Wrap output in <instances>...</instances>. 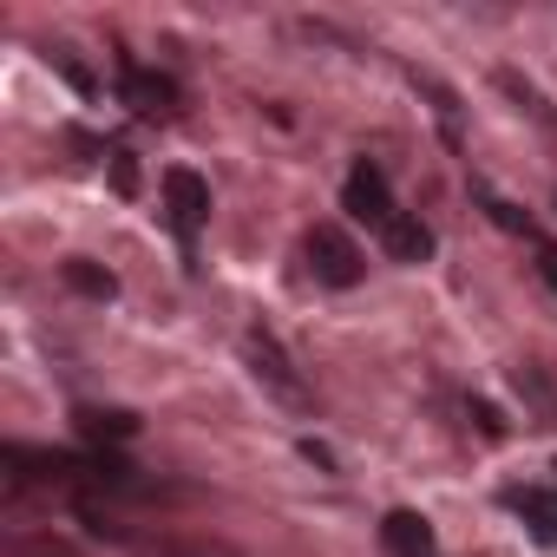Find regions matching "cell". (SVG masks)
<instances>
[{
  "label": "cell",
  "mask_w": 557,
  "mask_h": 557,
  "mask_svg": "<svg viewBox=\"0 0 557 557\" xmlns=\"http://www.w3.org/2000/svg\"><path fill=\"white\" fill-rule=\"evenodd\" d=\"M243 361H249V374H256V387H262L269 400H283L289 413H309V407H315V394H309V381L296 374V361L283 355V342H275V335H243Z\"/></svg>",
  "instance_id": "obj_1"
},
{
  "label": "cell",
  "mask_w": 557,
  "mask_h": 557,
  "mask_svg": "<svg viewBox=\"0 0 557 557\" xmlns=\"http://www.w3.org/2000/svg\"><path fill=\"white\" fill-rule=\"evenodd\" d=\"M302 249H309V275H315V283H329V289H355L361 269H368V256H361L335 223H315Z\"/></svg>",
  "instance_id": "obj_2"
},
{
  "label": "cell",
  "mask_w": 557,
  "mask_h": 557,
  "mask_svg": "<svg viewBox=\"0 0 557 557\" xmlns=\"http://www.w3.org/2000/svg\"><path fill=\"white\" fill-rule=\"evenodd\" d=\"M342 203H348V216H355V223H368V230H381V236L400 223V210H394V190H387L381 164H355V171H348Z\"/></svg>",
  "instance_id": "obj_3"
},
{
  "label": "cell",
  "mask_w": 557,
  "mask_h": 557,
  "mask_svg": "<svg viewBox=\"0 0 557 557\" xmlns=\"http://www.w3.org/2000/svg\"><path fill=\"white\" fill-rule=\"evenodd\" d=\"M164 203H171V223H177V236H197L203 230V216H210V184L197 177V171H164Z\"/></svg>",
  "instance_id": "obj_4"
},
{
  "label": "cell",
  "mask_w": 557,
  "mask_h": 557,
  "mask_svg": "<svg viewBox=\"0 0 557 557\" xmlns=\"http://www.w3.org/2000/svg\"><path fill=\"white\" fill-rule=\"evenodd\" d=\"M177 79L171 73H145V66H125V106L145 112V119H171L177 112Z\"/></svg>",
  "instance_id": "obj_5"
},
{
  "label": "cell",
  "mask_w": 557,
  "mask_h": 557,
  "mask_svg": "<svg viewBox=\"0 0 557 557\" xmlns=\"http://www.w3.org/2000/svg\"><path fill=\"white\" fill-rule=\"evenodd\" d=\"M381 537H387L394 557H433V524L420 511H387L381 518Z\"/></svg>",
  "instance_id": "obj_6"
},
{
  "label": "cell",
  "mask_w": 557,
  "mask_h": 557,
  "mask_svg": "<svg viewBox=\"0 0 557 557\" xmlns=\"http://www.w3.org/2000/svg\"><path fill=\"white\" fill-rule=\"evenodd\" d=\"M511 381H518V394H524V407H531V413H537L544 426H557V381H550V374H544L537 361H524V368H518Z\"/></svg>",
  "instance_id": "obj_7"
},
{
  "label": "cell",
  "mask_w": 557,
  "mask_h": 557,
  "mask_svg": "<svg viewBox=\"0 0 557 557\" xmlns=\"http://www.w3.org/2000/svg\"><path fill=\"white\" fill-rule=\"evenodd\" d=\"M381 243H387V256H394V262H426V256H433V230H426L420 216H400Z\"/></svg>",
  "instance_id": "obj_8"
},
{
  "label": "cell",
  "mask_w": 557,
  "mask_h": 557,
  "mask_svg": "<svg viewBox=\"0 0 557 557\" xmlns=\"http://www.w3.org/2000/svg\"><path fill=\"white\" fill-rule=\"evenodd\" d=\"M511 505L524 511V524H531V537L557 550V498H544V492H518Z\"/></svg>",
  "instance_id": "obj_9"
},
{
  "label": "cell",
  "mask_w": 557,
  "mask_h": 557,
  "mask_svg": "<svg viewBox=\"0 0 557 557\" xmlns=\"http://www.w3.org/2000/svg\"><path fill=\"white\" fill-rule=\"evenodd\" d=\"M79 433H86V440H132L138 420L119 413V407H112V413H106V407H79Z\"/></svg>",
  "instance_id": "obj_10"
},
{
  "label": "cell",
  "mask_w": 557,
  "mask_h": 557,
  "mask_svg": "<svg viewBox=\"0 0 557 557\" xmlns=\"http://www.w3.org/2000/svg\"><path fill=\"white\" fill-rule=\"evenodd\" d=\"M66 283H73L79 296H92V302H112V296H119L112 269H99V262H86V256H79V262H66Z\"/></svg>",
  "instance_id": "obj_11"
},
{
  "label": "cell",
  "mask_w": 557,
  "mask_h": 557,
  "mask_svg": "<svg viewBox=\"0 0 557 557\" xmlns=\"http://www.w3.org/2000/svg\"><path fill=\"white\" fill-rule=\"evenodd\" d=\"M479 203L492 210V223H498V230H511V236H531V216H524L518 203H505L498 190H485V184H479Z\"/></svg>",
  "instance_id": "obj_12"
},
{
  "label": "cell",
  "mask_w": 557,
  "mask_h": 557,
  "mask_svg": "<svg viewBox=\"0 0 557 557\" xmlns=\"http://www.w3.org/2000/svg\"><path fill=\"white\" fill-rule=\"evenodd\" d=\"M79 518H86V531H92V537H125V524H119L99 498H79Z\"/></svg>",
  "instance_id": "obj_13"
},
{
  "label": "cell",
  "mask_w": 557,
  "mask_h": 557,
  "mask_svg": "<svg viewBox=\"0 0 557 557\" xmlns=\"http://www.w3.org/2000/svg\"><path fill=\"white\" fill-rule=\"evenodd\" d=\"M112 184H119V197H138V158L132 151H112Z\"/></svg>",
  "instance_id": "obj_14"
},
{
  "label": "cell",
  "mask_w": 557,
  "mask_h": 557,
  "mask_svg": "<svg viewBox=\"0 0 557 557\" xmlns=\"http://www.w3.org/2000/svg\"><path fill=\"white\" fill-rule=\"evenodd\" d=\"M8 557H73L66 544H53V537H34V544H14Z\"/></svg>",
  "instance_id": "obj_15"
},
{
  "label": "cell",
  "mask_w": 557,
  "mask_h": 557,
  "mask_svg": "<svg viewBox=\"0 0 557 557\" xmlns=\"http://www.w3.org/2000/svg\"><path fill=\"white\" fill-rule=\"evenodd\" d=\"M537 275H544V289H557V243L537 249Z\"/></svg>",
  "instance_id": "obj_16"
},
{
  "label": "cell",
  "mask_w": 557,
  "mask_h": 557,
  "mask_svg": "<svg viewBox=\"0 0 557 557\" xmlns=\"http://www.w3.org/2000/svg\"><path fill=\"white\" fill-rule=\"evenodd\" d=\"M158 557H190V550H158Z\"/></svg>",
  "instance_id": "obj_17"
}]
</instances>
